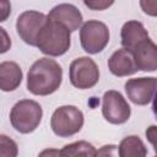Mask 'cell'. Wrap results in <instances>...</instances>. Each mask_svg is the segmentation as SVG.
<instances>
[{"label": "cell", "instance_id": "obj_2", "mask_svg": "<svg viewBox=\"0 0 157 157\" xmlns=\"http://www.w3.org/2000/svg\"><path fill=\"white\" fill-rule=\"evenodd\" d=\"M70 32L59 22L47 17V22L37 37L36 47L45 55L60 56L70 49Z\"/></svg>", "mask_w": 157, "mask_h": 157}, {"label": "cell", "instance_id": "obj_11", "mask_svg": "<svg viewBox=\"0 0 157 157\" xmlns=\"http://www.w3.org/2000/svg\"><path fill=\"white\" fill-rule=\"evenodd\" d=\"M120 38L123 48L130 52H134L140 44L151 39L145 26L136 20L128 21L123 25L120 31Z\"/></svg>", "mask_w": 157, "mask_h": 157}, {"label": "cell", "instance_id": "obj_5", "mask_svg": "<svg viewBox=\"0 0 157 157\" xmlns=\"http://www.w3.org/2000/svg\"><path fill=\"white\" fill-rule=\"evenodd\" d=\"M109 42V29L98 20H88L80 28V43L88 54L101 53Z\"/></svg>", "mask_w": 157, "mask_h": 157}, {"label": "cell", "instance_id": "obj_7", "mask_svg": "<svg viewBox=\"0 0 157 157\" xmlns=\"http://www.w3.org/2000/svg\"><path fill=\"white\" fill-rule=\"evenodd\" d=\"M102 114L108 123L120 125L129 120L131 108L119 91L109 90L102 97Z\"/></svg>", "mask_w": 157, "mask_h": 157}, {"label": "cell", "instance_id": "obj_13", "mask_svg": "<svg viewBox=\"0 0 157 157\" xmlns=\"http://www.w3.org/2000/svg\"><path fill=\"white\" fill-rule=\"evenodd\" d=\"M132 53L137 71L155 72L157 70V47L151 39L140 44Z\"/></svg>", "mask_w": 157, "mask_h": 157}, {"label": "cell", "instance_id": "obj_22", "mask_svg": "<svg viewBox=\"0 0 157 157\" xmlns=\"http://www.w3.org/2000/svg\"><path fill=\"white\" fill-rule=\"evenodd\" d=\"M38 157H64L61 153V150L58 148H45L39 152Z\"/></svg>", "mask_w": 157, "mask_h": 157}, {"label": "cell", "instance_id": "obj_4", "mask_svg": "<svg viewBox=\"0 0 157 157\" xmlns=\"http://www.w3.org/2000/svg\"><path fill=\"white\" fill-rule=\"evenodd\" d=\"M83 113L75 105H61L54 110L50 118V128L59 137H70L83 126Z\"/></svg>", "mask_w": 157, "mask_h": 157}, {"label": "cell", "instance_id": "obj_8", "mask_svg": "<svg viewBox=\"0 0 157 157\" xmlns=\"http://www.w3.org/2000/svg\"><path fill=\"white\" fill-rule=\"evenodd\" d=\"M47 22V15L39 11H25L16 21V31L20 38L28 45L36 47L37 37Z\"/></svg>", "mask_w": 157, "mask_h": 157}, {"label": "cell", "instance_id": "obj_19", "mask_svg": "<svg viewBox=\"0 0 157 157\" xmlns=\"http://www.w3.org/2000/svg\"><path fill=\"white\" fill-rule=\"evenodd\" d=\"M11 48V38L5 28L0 27V54L9 52Z\"/></svg>", "mask_w": 157, "mask_h": 157}, {"label": "cell", "instance_id": "obj_15", "mask_svg": "<svg viewBox=\"0 0 157 157\" xmlns=\"http://www.w3.org/2000/svg\"><path fill=\"white\" fill-rule=\"evenodd\" d=\"M119 157H146L147 147L137 135L124 137L118 146Z\"/></svg>", "mask_w": 157, "mask_h": 157}, {"label": "cell", "instance_id": "obj_18", "mask_svg": "<svg viewBox=\"0 0 157 157\" xmlns=\"http://www.w3.org/2000/svg\"><path fill=\"white\" fill-rule=\"evenodd\" d=\"M94 157H119L117 145H104L96 151Z\"/></svg>", "mask_w": 157, "mask_h": 157}, {"label": "cell", "instance_id": "obj_12", "mask_svg": "<svg viewBox=\"0 0 157 157\" xmlns=\"http://www.w3.org/2000/svg\"><path fill=\"white\" fill-rule=\"evenodd\" d=\"M108 69L114 76L118 77L130 76L137 71L132 53L124 48L115 50L110 55L108 59Z\"/></svg>", "mask_w": 157, "mask_h": 157}, {"label": "cell", "instance_id": "obj_20", "mask_svg": "<svg viewBox=\"0 0 157 157\" xmlns=\"http://www.w3.org/2000/svg\"><path fill=\"white\" fill-rule=\"evenodd\" d=\"M83 4L90 7L91 10H94V11H102V10H105L108 9L109 6H112L114 2L113 1H83Z\"/></svg>", "mask_w": 157, "mask_h": 157}, {"label": "cell", "instance_id": "obj_16", "mask_svg": "<svg viewBox=\"0 0 157 157\" xmlns=\"http://www.w3.org/2000/svg\"><path fill=\"white\" fill-rule=\"evenodd\" d=\"M96 151L97 150L94 148V146L85 140L71 142L61 148V153L64 157H94Z\"/></svg>", "mask_w": 157, "mask_h": 157}, {"label": "cell", "instance_id": "obj_6", "mask_svg": "<svg viewBox=\"0 0 157 157\" xmlns=\"http://www.w3.org/2000/svg\"><path fill=\"white\" fill-rule=\"evenodd\" d=\"M69 78L74 87L88 90L94 87L99 81V69L90 56H80L70 64Z\"/></svg>", "mask_w": 157, "mask_h": 157}, {"label": "cell", "instance_id": "obj_21", "mask_svg": "<svg viewBox=\"0 0 157 157\" xmlns=\"http://www.w3.org/2000/svg\"><path fill=\"white\" fill-rule=\"evenodd\" d=\"M11 15V4L7 0H0V22H5Z\"/></svg>", "mask_w": 157, "mask_h": 157}, {"label": "cell", "instance_id": "obj_10", "mask_svg": "<svg viewBox=\"0 0 157 157\" xmlns=\"http://www.w3.org/2000/svg\"><path fill=\"white\" fill-rule=\"evenodd\" d=\"M47 17L63 25L70 33L77 31L82 26V13L72 4H59L54 6Z\"/></svg>", "mask_w": 157, "mask_h": 157}, {"label": "cell", "instance_id": "obj_17", "mask_svg": "<svg viewBox=\"0 0 157 157\" xmlns=\"http://www.w3.org/2000/svg\"><path fill=\"white\" fill-rule=\"evenodd\" d=\"M17 144L6 135H0V157H17Z\"/></svg>", "mask_w": 157, "mask_h": 157}, {"label": "cell", "instance_id": "obj_3", "mask_svg": "<svg viewBox=\"0 0 157 157\" xmlns=\"http://www.w3.org/2000/svg\"><path fill=\"white\" fill-rule=\"evenodd\" d=\"M43 117L42 107L32 99H21L11 108L10 121L12 128L21 134L33 132L40 124Z\"/></svg>", "mask_w": 157, "mask_h": 157}, {"label": "cell", "instance_id": "obj_9", "mask_svg": "<svg viewBox=\"0 0 157 157\" xmlns=\"http://www.w3.org/2000/svg\"><path fill=\"white\" fill-rule=\"evenodd\" d=\"M156 77H137L125 82V92L128 98L136 105H147L156 92Z\"/></svg>", "mask_w": 157, "mask_h": 157}, {"label": "cell", "instance_id": "obj_14", "mask_svg": "<svg viewBox=\"0 0 157 157\" xmlns=\"http://www.w3.org/2000/svg\"><path fill=\"white\" fill-rule=\"evenodd\" d=\"M23 74L15 61L0 63V90L4 92L15 91L22 82Z\"/></svg>", "mask_w": 157, "mask_h": 157}, {"label": "cell", "instance_id": "obj_1", "mask_svg": "<svg viewBox=\"0 0 157 157\" xmlns=\"http://www.w3.org/2000/svg\"><path fill=\"white\" fill-rule=\"evenodd\" d=\"M63 69L49 58H40L32 64L27 74V90L36 96H49L61 85Z\"/></svg>", "mask_w": 157, "mask_h": 157}]
</instances>
